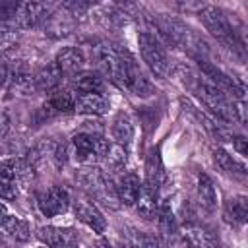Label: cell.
<instances>
[{"instance_id":"26","label":"cell","mask_w":248,"mask_h":248,"mask_svg":"<svg viewBox=\"0 0 248 248\" xmlns=\"http://www.w3.org/2000/svg\"><path fill=\"white\" fill-rule=\"evenodd\" d=\"M21 0H0V21H10L16 17Z\"/></svg>"},{"instance_id":"15","label":"cell","mask_w":248,"mask_h":248,"mask_svg":"<svg viewBox=\"0 0 248 248\" xmlns=\"http://www.w3.org/2000/svg\"><path fill=\"white\" fill-rule=\"evenodd\" d=\"M163 180H165V170H163V163H161L159 151L151 149L149 155H147V161H145V182H143V188L151 190L153 194H159V190L163 186Z\"/></svg>"},{"instance_id":"5","label":"cell","mask_w":248,"mask_h":248,"mask_svg":"<svg viewBox=\"0 0 248 248\" xmlns=\"http://www.w3.org/2000/svg\"><path fill=\"white\" fill-rule=\"evenodd\" d=\"M108 145L110 143L97 132H79L70 140V155L81 165H95L105 161Z\"/></svg>"},{"instance_id":"23","label":"cell","mask_w":248,"mask_h":248,"mask_svg":"<svg viewBox=\"0 0 248 248\" xmlns=\"http://www.w3.org/2000/svg\"><path fill=\"white\" fill-rule=\"evenodd\" d=\"M0 229H2L8 236H12L14 240H19V242H23V240H27V238L31 236L27 223H25L23 219H19L17 215H14V213L0 225Z\"/></svg>"},{"instance_id":"13","label":"cell","mask_w":248,"mask_h":248,"mask_svg":"<svg viewBox=\"0 0 248 248\" xmlns=\"http://www.w3.org/2000/svg\"><path fill=\"white\" fill-rule=\"evenodd\" d=\"M37 236L41 242H45L46 246H54V248L72 246L78 238L74 229H64V227H39Z\"/></svg>"},{"instance_id":"28","label":"cell","mask_w":248,"mask_h":248,"mask_svg":"<svg viewBox=\"0 0 248 248\" xmlns=\"http://www.w3.org/2000/svg\"><path fill=\"white\" fill-rule=\"evenodd\" d=\"M231 141H232V147H234L242 157H246V138L240 136V134H234Z\"/></svg>"},{"instance_id":"19","label":"cell","mask_w":248,"mask_h":248,"mask_svg":"<svg viewBox=\"0 0 248 248\" xmlns=\"http://www.w3.org/2000/svg\"><path fill=\"white\" fill-rule=\"evenodd\" d=\"M223 219L232 227H244L248 219V200L244 196H234L225 203Z\"/></svg>"},{"instance_id":"12","label":"cell","mask_w":248,"mask_h":248,"mask_svg":"<svg viewBox=\"0 0 248 248\" xmlns=\"http://www.w3.org/2000/svg\"><path fill=\"white\" fill-rule=\"evenodd\" d=\"M54 64L58 66L62 76H74L79 70H83L85 56L78 46H64L62 50H58V54L54 58Z\"/></svg>"},{"instance_id":"3","label":"cell","mask_w":248,"mask_h":248,"mask_svg":"<svg viewBox=\"0 0 248 248\" xmlns=\"http://www.w3.org/2000/svg\"><path fill=\"white\" fill-rule=\"evenodd\" d=\"M155 27L159 29V35L172 46L176 48H184L188 50L190 54H196L200 56V52L203 50L205 43L180 19L172 17V16H167V14H161L155 17Z\"/></svg>"},{"instance_id":"10","label":"cell","mask_w":248,"mask_h":248,"mask_svg":"<svg viewBox=\"0 0 248 248\" xmlns=\"http://www.w3.org/2000/svg\"><path fill=\"white\" fill-rule=\"evenodd\" d=\"M74 213H76V217H78L83 225H87L93 232L103 234V232L107 231V219H105L103 213L97 209V205L79 200V202L74 203Z\"/></svg>"},{"instance_id":"11","label":"cell","mask_w":248,"mask_h":248,"mask_svg":"<svg viewBox=\"0 0 248 248\" xmlns=\"http://www.w3.org/2000/svg\"><path fill=\"white\" fill-rule=\"evenodd\" d=\"M107 110H108V99L103 93H78L74 112L99 116V114H105Z\"/></svg>"},{"instance_id":"4","label":"cell","mask_w":248,"mask_h":248,"mask_svg":"<svg viewBox=\"0 0 248 248\" xmlns=\"http://www.w3.org/2000/svg\"><path fill=\"white\" fill-rule=\"evenodd\" d=\"M114 83L126 91H130L136 97H149L155 93L153 83L145 78V74L141 72V68L138 66V62L134 60V56L128 50H122V54H120L118 78Z\"/></svg>"},{"instance_id":"9","label":"cell","mask_w":248,"mask_h":248,"mask_svg":"<svg viewBox=\"0 0 248 248\" xmlns=\"http://www.w3.org/2000/svg\"><path fill=\"white\" fill-rule=\"evenodd\" d=\"M114 196L124 205H134L141 192V182L134 172H120V176L114 180Z\"/></svg>"},{"instance_id":"22","label":"cell","mask_w":248,"mask_h":248,"mask_svg":"<svg viewBox=\"0 0 248 248\" xmlns=\"http://www.w3.org/2000/svg\"><path fill=\"white\" fill-rule=\"evenodd\" d=\"M184 238L194 246H215L217 244V238L207 229H203L202 225H192V223L184 227Z\"/></svg>"},{"instance_id":"30","label":"cell","mask_w":248,"mask_h":248,"mask_svg":"<svg viewBox=\"0 0 248 248\" xmlns=\"http://www.w3.org/2000/svg\"><path fill=\"white\" fill-rule=\"evenodd\" d=\"M8 81V66L4 62H0V87Z\"/></svg>"},{"instance_id":"8","label":"cell","mask_w":248,"mask_h":248,"mask_svg":"<svg viewBox=\"0 0 248 248\" xmlns=\"http://www.w3.org/2000/svg\"><path fill=\"white\" fill-rule=\"evenodd\" d=\"M45 19H46V6L43 4V0H21L17 14L14 17L16 25L21 29L37 27Z\"/></svg>"},{"instance_id":"21","label":"cell","mask_w":248,"mask_h":248,"mask_svg":"<svg viewBox=\"0 0 248 248\" xmlns=\"http://www.w3.org/2000/svg\"><path fill=\"white\" fill-rule=\"evenodd\" d=\"M60 79H62V72L58 70V66L52 62V64H46L43 66L37 74H33V81H35V89H41V91H52L54 87L60 85Z\"/></svg>"},{"instance_id":"7","label":"cell","mask_w":248,"mask_h":248,"mask_svg":"<svg viewBox=\"0 0 248 248\" xmlns=\"http://www.w3.org/2000/svg\"><path fill=\"white\" fill-rule=\"evenodd\" d=\"M70 203V194L60 186H50L37 196V205L45 217H56L60 213H66Z\"/></svg>"},{"instance_id":"1","label":"cell","mask_w":248,"mask_h":248,"mask_svg":"<svg viewBox=\"0 0 248 248\" xmlns=\"http://www.w3.org/2000/svg\"><path fill=\"white\" fill-rule=\"evenodd\" d=\"M198 17H200L202 25L209 31V35H213L217 41H221L231 50L244 52V37H242L240 29H236L231 23V19L227 17V14L221 8L203 6L198 10Z\"/></svg>"},{"instance_id":"16","label":"cell","mask_w":248,"mask_h":248,"mask_svg":"<svg viewBox=\"0 0 248 248\" xmlns=\"http://www.w3.org/2000/svg\"><path fill=\"white\" fill-rule=\"evenodd\" d=\"M72 78V87L78 93H103L105 91V81L101 74L91 72V70H79L78 74L70 76Z\"/></svg>"},{"instance_id":"20","label":"cell","mask_w":248,"mask_h":248,"mask_svg":"<svg viewBox=\"0 0 248 248\" xmlns=\"http://www.w3.org/2000/svg\"><path fill=\"white\" fill-rule=\"evenodd\" d=\"M196 192H198V203L205 209V211H213L217 207V194H215V186L211 182V178L205 172L198 174V182H196Z\"/></svg>"},{"instance_id":"25","label":"cell","mask_w":248,"mask_h":248,"mask_svg":"<svg viewBox=\"0 0 248 248\" xmlns=\"http://www.w3.org/2000/svg\"><path fill=\"white\" fill-rule=\"evenodd\" d=\"M60 2H62V6H64L66 10H70L72 14H83V12H87L89 8L97 6L101 0H60Z\"/></svg>"},{"instance_id":"6","label":"cell","mask_w":248,"mask_h":248,"mask_svg":"<svg viewBox=\"0 0 248 248\" xmlns=\"http://www.w3.org/2000/svg\"><path fill=\"white\" fill-rule=\"evenodd\" d=\"M138 46H140V54H141L145 66L149 68V72L153 74V78L165 79L170 72V64H169L167 52H165L161 41L157 39V35H153L149 31H141L138 35Z\"/></svg>"},{"instance_id":"27","label":"cell","mask_w":248,"mask_h":248,"mask_svg":"<svg viewBox=\"0 0 248 248\" xmlns=\"http://www.w3.org/2000/svg\"><path fill=\"white\" fill-rule=\"evenodd\" d=\"M16 194H17V192H16V184L0 178V198H2V200H14Z\"/></svg>"},{"instance_id":"29","label":"cell","mask_w":248,"mask_h":248,"mask_svg":"<svg viewBox=\"0 0 248 248\" xmlns=\"http://www.w3.org/2000/svg\"><path fill=\"white\" fill-rule=\"evenodd\" d=\"M10 215H12V211L8 209V205H6L4 202H0V225H2Z\"/></svg>"},{"instance_id":"18","label":"cell","mask_w":248,"mask_h":248,"mask_svg":"<svg viewBox=\"0 0 248 248\" xmlns=\"http://www.w3.org/2000/svg\"><path fill=\"white\" fill-rule=\"evenodd\" d=\"M213 161H215L217 169L223 174H229V176L238 178V180H244L246 178V167L240 161H236L231 153H227L223 147L213 149Z\"/></svg>"},{"instance_id":"2","label":"cell","mask_w":248,"mask_h":248,"mask_svg":"<svg viewBox=\"0 0 248 248\" xmlns=\"http://www.w3.org/2000/svg\"><path fill=\"white\" fill-rule=\"evenodd\" d=\"M188 85L196 93V97L223 122H234L238 120L236 108H234V99L227 97L223 91H219L215 85L207 83L202 76H192L188 72Z\"/></svg>"},{"instance_id":"17","label":"cell","mask_w":248,"mask_h":248,"mask_svg":"<svg viewBox=\"0 0 248 248\" xmlns=\"http://www.w3.org/2000/svg\"><path fill=\"white\" fill-rule=\"evenodd\" d=\"M110 134H112L114 143H118L124 149L130 151L132 141H134V124H132V120L126 112L116 114V118L112 120V126H110Z\"/></svg>"},{"instance_id":"14","label":"cell","mask_w":248,"mask_h":248,"mask_svg":"<svg viewBox=\"0 0 248 248\" xmlns=\"http://www.w3.org/2000/svg\"><path fill=\"white\" fill-rule=\"evenodd\" d=\"M76 97H78V91L74 87H60L58 85L52 91H48L46 108L50 112H74Z\"/></svg>"},{"instance_id":"24","label":"cell","mask_w":248,"mask_h":248,"mask_svg":"<svg viewBox=\"0 0 248 248\" xmlns=\"http://www.w3.org/2000/svg\"><path fill=\"white\" fill-rule=\"evenodd\" d=\"M46 155L56 163V167H62L68 161L70 145H66L64 141H46Z\"/></svg>"}]
</instances>
